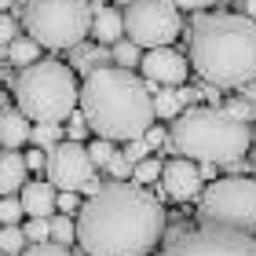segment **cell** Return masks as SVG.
<instances>
[{
	"label": "cell",
	"instance_id": "40",
	"mask_svg": "<svg viewBox=\"0 0 256 256\" xmlns=\"http://www.w3.org/2000/svg\"><path fill=\"white\" fill-rule=\"evenodd\" d=\"M198 172H202V180H216V161H202Z\"/></svg>",
	"mask_w": 256,
	"mask_h": 256
},
{
	"label": "cell",
	"instance_id": "14",
	"mask_svg": "<svg viewBox=\"0 0 256 256\" xmlns=\"http://www.w3.org/2000/svg\"><path fill=\"white\" fill-rule=\"evenodd\" d=\"M92 37H96V44H118V40H124V11L99 4L96 15H92Z\"/></svg>",
	"mask_w": 256,
	"mask_h": 256
},
{
	"label": "cell",
	"instance_id": "5",
	"mask_svg": "<svg viewBox=\"0 0 256 256\" xmlns=\"http://www.w3.org/2000/svg\"><path fill=\"white\" fill-rule=\"evenodd\" d=\"M15 102L33 124L37 121L62 124L80 102L77 74L70 70V62H59V59L33 62L15 77Z\"/></svg>",
	"mask_w": 256,
	"mask_h": 256
},
{
	"label": "cell",
	"instance_id": "7",
	"mask_svg": "<svg viewBox=\"0 0 256 256\" xmlns=\"http://www.w3.org/2000/svg\"><path fill=\"white\" fill-rule=\"evenodd\" d=\"M198 224L256 234V180L249 176L212 180L198 198Z\"/></svg>",
	"mask_w": 256,
	"mask_h": 256
},
{
	"label": "cell",
	"instance_id": "20",
	"mask_svg": "<svg viewBox=\"0 0 256 256\" xmlns=\"http://www.w3.org/2000/svg\"><path fill=\"white\" fill-rule=\"evenodd\" d=\"M180 114H183V102H180V96H176V88H165V84H161V88L154 92V118L176 121Z\"/></svg>",
	"mask_w": 256,
	"mask_h": 256
},
{
	"label": "cell",
	"instance_id": "9",
	"mask_svg": "<svg viewBox=\"0 0 256 256\" xmlns=\"http://www.w3.org/2000/svg\"><path fill=\"white\" fill-rule=\"evenodd\" d=\"M158 256H256V234L227 227L183 230L176 242H165Z\"/></svg>",
	"mask_w": 256,
	"mask_h": 256
},
{
	"label": "cell",
	"instance_id": "17",
	"mask_svg": "<svg viewBox=\"0 0 256 256\" xmlns=\"http://www.w3.org/2000/svg\"><path fill=\"white\" fill-rule=\"evenodd\" d=\"M114 59L106 52H102V44H84L80 40L77 48H70V70H74V74H92V70H99V66H110Z\"/></svg>",
	"mask_w": 256,
	"mask_h": 256
},
{
	"label": "cell",
	"instance_id": "37",
	"mask_svg": "<svg viewBox=\"0 0 256 256\" xmlns=\"http://www.w3.org/2000/svg\"><path fill=\"white\" fill-rule=\"evenodd\" d=\"M143 139H146V146L154 150V146H165V143H168V132H165V128H154V124H150Z\"/></svg>",
	"mask_w": 256,
	"mask_h": 256
},
{
	"label": "cell",
	"instance_id": "32",
	"mask_svg": "<svg viewBox=\"0 0 256 256\" xmlns=\"http://www.w3.org/2000/svg\"><path fill=\"white\" fill-rule=\"evenodd\" d=\"M22 256H70L66 246H55V242H40V246H26Z\"/></svg>",
	"mask_w": 256,
	"mask_h": 256
},
{
	"label": "cell",
	"instance_id": "19",
	"mask_svg": "<svg viewBox=\"0 0 256 256\" xmlns=\"http://www.w3.org/2000/svg\"><path fill=\"white\" fill-rule=\"evenodd\" d=\"M48 242H55V246H74L77 242V220L74 216H66V212H59V216H52L48 220Z\"/></svg>",
	"mask_w": 256,
	"mask_h": 256
},
{
	"label": "cell",
	"instance_id": "44",
	"mask_svg": "<svg viewBox=\"0 0 256 256\" xmlns=\"http://www.w3.org/2000/svg\"><path fill=\"white\" fill-rule=\"evenodd\" d=\"M249 150H252V172H256V143H252V146H249Z\"/></svg>",
	"mask_w": 256,
	"mask_h": 256
},
{
	"label": "cell",
	"instance_id": "43",
	"mask_svg": "<svg viewBox=\"0 0 256 256\" xmlns=\"http://www.w3.org/2000/svg\"><path fill=\"white\" fill-rule=\"evenodd\" d=\"M11 4H15V0H0V15H4V11H8Z\"/></svg>",
	"mask_w": 256,
	"mask_h": 256
},
{
	"label": "cell",
	"instance_id": "33",
	"mask_svg": "<svg viewBox=\"0 0 256 256\" xmlns=\"http://www.w3.org/2000/svg\"><path fill=\"white\" fill-rule=\"evenodd\" d=\"M124 158L132 161V165H139L143 158H150V146H146V139H132V143L124 146Z\"/></svg>",
	"mask_w": 256,
	"mask_h": 256
},
{
	"label": "cell",
	"instance_id": "34",
	"mask_svg": "<svg viewBox=\"0 0 256 256\" xmlns=\"http://www.w3.org/2000/svg\"><path fill=\"white\" fill-rule=\"evenodd\" d=\"M18 37V26H15V18H8V15H0V48H8L11 40Z\"/></svg>",
	"mask_w": 256,
	"mask_h": 256
},
{
	"label": "cell",
	"instance_id": "39",
	"mask_svg": "<svg viewBox=\"0 0 256 256\" xmlns=\"http://www.w3.org/2000/svg\"><path fill=\"white\" fill-rule=\"evenodd\" d=\"M202 99L208 102V106H216V110H220V99H224V96H220V88H216V84H205V88H202Z\"/></svg>",
	"mask_w": 256,
	"mask_h": 256
},
{
	"label": "cell",
	"instance_id": "31",
	"mask_svg": "<svg viewBox=\"0 0 256 256\" xmlns=\"http://www.w3.org/2000/svg\"><path fill=\"white\" fill-rule=\"evenodd\" d=\"M80 198H77V190H59V202H55V208H59V212H66V216H77L80 212Z\"/></svg>",
	"mask_w": 256,
	"mask_h": 256
},
{
	"label": "cell",
	"instance_id": "25",
	"mask_svg": "<svg viewBox=\"0 0 256 256\" xmlns=\"http://www.w3.org/2000/svg\"><path fill=\"white\" fill-rule=\"evenodd\" d=\"M114 154H118L114 143H110V139H102V136H96V139L88 143V158H92V165H96V168H106Z\"/></svg>",
	"mask_w": 256,
	"mask_h": 256
},
{
	"label": "cell",
	"instance_id": "24",
	"mask_svg": "<svg viewBox=\"0 0 256 256\" xmlns=\"http://www.w3.org/2000/svg\"><path fill=\"white\" fill-rule=\"evenodd\" d=\"M161 165H165L161 158H143V161L132 168V183H139V187H150V183H158V180H161Z\"/></svg>",
	"mask_w": 256,
	"mask_h": 256
},
{
	"label": "cell",
	"instance_id": "12",
	"mask_svg": "<svg viewBox=\"0 0 256 256\" xmlns=\"http://www.w3.org/2000/svg\"><path fill=\"white\" fill-rule=\"evenodd\" d=\"M202 172L190 158H168L165 165H161V187L172 202H194V198H202Z\"/></svg>",
	"mask_w": 256,
	"mask_h": 256
},
{
	"label": "cell",
	"instance_id": "15",
	"mask_svg": "<svg viewBox=\"0 0 256 256\" xmlns=\"http://www.w3.org/2000/svg\"><path fill=\"white\" fill-rule=\"evenodd\" d=\"M26 154H18V150H0V198L15 194L26 187Z\"/></svg>",
	"mask_w": 256,
	"mask_h": 256
},
{
	"label": "cell",
	"instance_id": "1",
	"mask_svg": "<svg viewBox=\"0 0 256 256\" xmlns=\"http://www.w3.org/2000/svg\"><path fill=\"white\" fill-rule=\"evenodd\" d=\"M168 212L146 187L114 180L77 212V246L88 256H150L165 238Z\"/></svg>",
	"mask_w": 256,
	"mask_h": 256
},
{
	"label": "cell",
	"instance_id": "23",
	"mask_svg": "<svg viewBox=\"0 0 256 256\" xmlns=\"http://www.w3.org/2000/svg\"><path fill=\"white\" fill-rule=\"evenodd\" d=\"M26 230H22L18 224L15 227H0V256H22L26 252Z\"/></svg>",
	"mask_w": 256,
	"mask_h": 256
},
{
	"label": "cell",
	"instance_id": "42",
	"mask_svg": "<svg viewBox=\"0 0 256 256\" xmlns=\"http://www.w3.org/2000/svg\"><path fill=\"white\" fill-rule=\"evenodd\" d=\"M242 96L252 102V114H256V88H252V84H246V88H242Z\"/></svg>",
	"mask_w": 256,
	"mask_h": 256
},
{
	"label": "cell",
	"instance_id": "41",
	"mask_svg": "<svg viewBox=\"0 0 256 256\" xmlns=\"http://www.w3.org/2000/svg\"><path fill=\"white\" fill-rule=\"evenodd\" d=\"M242 11H246V18L256 22V0H242Z\"/></svg>",
	"mask_w": 256,
	"mask_h": 256
},
{
	"label": "cell",
	"instance_id": "16",
	"mask_svg": "<svg viewBox=\"0 0 256 256\" xmlns=\"http://www.w3.org/2000/svg\"><path fill=\"white\" fill-rule=\"evenodd\" d=\"M30 128H33V121L18 106L0 110V143H4V150H18L22 143H30Z\"/></svg>",
	"mask_w": 256,
	"mask_h": 256
},
{
	"label": "cell",
	"instance_id": "11",
	"mask_svg": "<svg viewBox=\"0 0 256 256\" xmlns=\"http://www.w3.org/2000/svg\"><path fill=\"white\" fill-rule=\"evenodd\" d=\"M139 70H143L146 80H154V84H165V88L187 84V74H190L187 55H180L172 44H168V48H150V52H143Z\"/></svg>",
	"mask_w": 256,
	"mask_h": 256
},
{
	"label": "cell",
	"instance_id": "47",
	"mask_svg": "<svg viewBox=\"0 0 256 256\" xmlns=\"http://www.w3.org/2000/svg\"><path fill=\"white\" fill-rule=\"evenodd\" d=\"M0 77H4V66H0Z\"/></svg>",
	"mask_w": 256,
	"mask_h": 256
},
{
	"label": "cell",
	"instance_id": "48",
	"mask_svg": "<svg viewBox=\"0 0 256 256\" xmlns=\"http://www.w3.org/2000/svg\"><path fill=\"white\" fill-rule=\"evenodd\" d=\"M0 59H4V48H0Z\"/></svg>",
	"mask_w": 256,
	"mask_h": 256
},
{
	"label": "cell",
	"instance_id": "49",
	"mask_svg": "<svg viewBox=\"0 0 256 256\" xmlns=\"http://www.w3.org/2000/svg\"><path fill=\"white\" fill-rule=\"evenodd\" d=\"M0 150H4V143H0Z\"/></svg>",
	"mask_w": 256,
	"mask_h": 256
},
{
	"label": "cell",
	"instance_id": "27",
	"mask_svg": "<svg viewBox=\"0 0 256 256\" xmlns=\"http://www.w3.org/2000/svg\"><path fill=\"white\" fill-rule=\"evenodd\" d=\"M88 132H92V128H88V121H84V114H80V110H74V114L66 118L62 136H66V139H74V143H84V139H88Z\"/></svg>",
	"mask_w": 256,
	"mask_h": 256
},
{
	"label": "cell",
	"instance_id": "36",
	"mask_svg": "<svg viewBox=\"0 0 256 256\" xmlns=\"http://www.w3.org/2000/svg\"><path fill=\"white\" fill-rule=\"evenodd\" d=\"M44 165H48V150H40V146H33L30 154H26V168L30 172H40Z\"/></svg>",
	"mask_w": 256,
	"mask_h": 256
},
{
	"label": "cell",
	"instance_id": "6",
	"mask_svg": "<svg viewBox=\"0 0 256 256\" xmlns=\"http://www.w3.org/2000/svg\"><path fill=\"white\" fill-rule=\"evenodd\" d=\"M92 0H30L22 11V26L40 48L66 52L92 33Z\"/></svg>",
	"mask_w": 256,
	"mask_h": 256
},
{
	"label": "cell",
	"instance_id": "46",
	"mask_svg": "<svg viewBox=\"0 0 256 256\" xmlns=\"http://www.w3.org/2000/svg\"><path fill=\"white\" fill-rule=\"evenodd\" d=\"M118 4H132V0H118Z\"/></svg>",
	"mask_w": 256,
	"mask_h": 256
},
{
	"label": "cell",
	"instance_id": "4",
	"mask_svg": "<svg viewBox=\"0 0 256 256\" xmlns=\"http://www.w3.org/2000/svg\"><path fill=\"white\" fill-rule=\"evenodd\" d=\"M252 146V136L246 121H234L230 114L216 106H187L168 128V150H176L180 158L190 161H227L246 158V150Z\"/></svg>",
	"mask_w": 256,
	"mask_h": 256
},
{
	"label": "cell",
	"instance_id": "2",
	"mask_svg": "<svg viewBox=\"0 0 256 256\" xmlns=\"http://www.w3.org/2000/svg\"><path fill=\"white\" fill-rule=\"evenodd\" d=\"M77 110L84 114L92 132L110 143L143 139L146 128L154 124V96H150L146 80L114 62L92 70L84 77Z\"/></svg>",
	"mask_w": 256,
	"mask_h": 256
},
{
	"label": "cell",
	"instance_id": "35",
	"mask_svg": "<svg viewBox=\"0 0 256 256\" xmlns=\"http://www.w3.org/2000/svg\"><path fill=\"white\" fill-rule=\"evenodd\" d=\"M176 96H180V102H183V110H187V106H198V102H202V88L180 84V88H176Z\"/></svg>",
	"mask_w": 256,
	"mask_h": 256
},
{
	"label": "cell",
	"instance_id": "18",
	"mask_svg": "<svg viewBox=\"0 0 256 256\" xmlns=\"http://www.w3.org/2000/svg\"><path fill=\"white\" fill-rule=\"evenodd\" d=\"M4 59L15 66V70H26V66H33V62H40V44L33 40V37H15L4 48Z\"/></svg>",
	"mask_w": 256,
	"mask_h": 256
},
{
	"label": "cell",
	"instance_id": "28",
	"mask_svg": "<svg viewBox=\"0 0 256 256\" xmlns=\"http://www.w3.org/2000/svg\"><path fill=\"white\" fill-rule=\"evenodd\" d=\"M220 110H224V114H230L234 121H246V124H249V121H256V114H252V102H249L246 96H238V99H227Z\"/></svg>",
	"mask_w": 256,
	"mask_h": 256
},
{
	"label": "cell",
	"instance_id": "45",
	"mask_svg": "<svg viewBox=\"0 0 256 256\" xmlns=\"http://www.w3.org/2000/svg\"><path fill=\"white\" fill-rule=\"evenodd\" d=\"M99 4H106V0H92V8H99Z\"/></svg>",
	"mask_w": 256,
	"mask_h": 256
},
{
	"label": "cell",
	"instance_id": "29",
	"mask_svg": "<svg viewBox=\"0 0 256 256\" xmlns=\"http://www.w3.org/2000/svg\"><path fill=\"white\" fill-rule=\"evenodd\" d=\"M22 230H26V242H30V246L48 242V220H40V216H30V224L22 227Z\"/></svg>",
	"mask_w": 256,
	"mask_h": 256
},
{
	"label": "cell",
	"instance_id": "10",
	"mask_svg": "<svg viewBox=\"0 0 256 256\" xmlns=\"http://www.w3.org/2000/svg\"><path fill=\"white\" fill-rule=\"evenodd\" d=\"M48 183L55 190H84V183L96 180V165L88 158V146L84 143H74V139H62L48 150Z\"/></svg>",
	"mask_w": 256,
	"mask_h": 256
},
{
	"label": "cell",
	"instance_id": "13",
	"mask_svg": "<svg viewBox=\"0 0 256 256\" xmlns=\"http://www.w3.org/2000/svg\"><path fill=\"white\" fill-rule=\"evenodd\" d=\"M18 202H22V212H26V216H40V220H52L55 212H59V208H55V202H59V190H55L48 180L26 183V187L18 190Z\"/></svg>",
	"mask_w": 256,
	"mask_h": 256
},
{
	"label": "cell",
	"instance_id": "3",
	"mask_svg": "<svg viewBox=\"0 0 256 256\" xmlns=\"http://www.w3.org/2000/svg\"><path fill=\"white\" fill-rule=\"evenodd\" d=\"M190 70L205 84L216 88H246L256 80V22L246 15L216 11L194 15L190 33Z\"/></svg>",
	"mask_w": 256,
	"mask_h": 256
},
{
	"label": "cell",
	"instance_id": "30",
	"mask_svg": "<svg viewBox=\"0 0 256 256\" xmlns=\"http://www.w3.org/2000/svg\"><path fill=\"white\" fill-rule=\"evenodd\" d=\"M132 168H136V165H132V161H128L124 154H114V158H110V165H106V172H110L114 180H132Z\"/></svg>",
	"mask_w": 256,
	"mask_h": 256
},
{
	"label": "cell",
	"instance_id": "22",
	"mask_svg": "<svg viewBox=\"0 0 256 256\" xmlns=\"http://www.w3.org/2000/svg\"><path fill=\"white\" fill-rule=\"evenodd\" d=\"M110 59H114V66H121V70H136L139 66V59H143V48H139L136 40H118V44H110Z\"/></svg>",
	"mask_w": 256,
	"mask_h": 256
},
{
	"label": "cell",
	"instance_id": "8",
	"mask_svg": "<svg viewBox=\"0 0 256 256\" xmlns=\"http://www.w3.org/2000/svg\"><path fill=\"white\" fill-rule=\"evenodd\" d=\"M183 33L176 0H132L124 11V37L139 48H168Z\"/></svg>",
	"mask_w": 256,
	"mask_h": 256
},
{
	"label": "cell",
	"instance_id": "21",
	"mask_svg": "<svg viewBox=\"0 0 256 256\" xmlns=\"http://www.w3.org/2000/svg\"><path fill=\"white\" fill-rule=\"evenodd\" d=\"M30 143L40 146V150H52L55 143H62V124H52V121H37L30 128Z\"/></svg>",
	"mask_w": 256,
	"mask_h": 256
},
{
	"label": "cell",
	"instance_id": "38",
	"mask_svg": "<svg viewBox=\"0 0 256 256\" xmlns=\"http://www.w3.org/2000/svg\"><path fill=\"white\" fill-rule=\"evenodd\" d=\"M212 4H216V0H176L180 11H194V15H198V11H208Z\"/></svg>",
	"mask_w": 256,
	"mask_h": 256
},
{
	"label": "cell",
	"instance_id": "26",
	"mask_svg": "<svg viewBox=\"0 0 256 256\" xmlns=\"http://www.w3.org/2000/svg\"><path fill=\"white\" fill-rule=\"evenodd\" d=\"M22 216H26V212H22V202H18L15 194L0 198V227H15Z\"/></svg>",
	"mask_w": 256,
	"mask_h": 256
}]
</instances>
